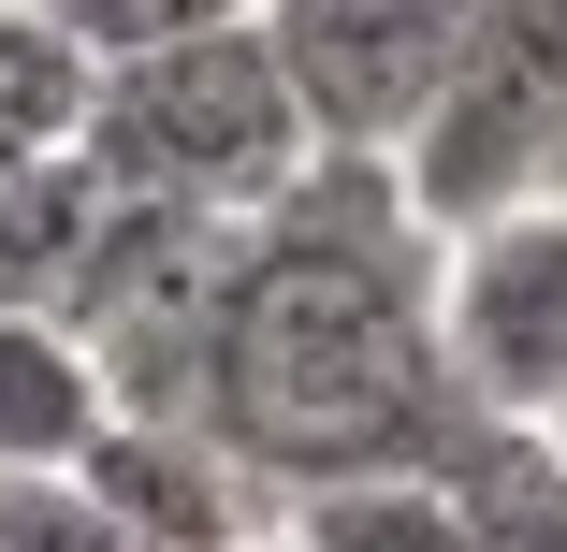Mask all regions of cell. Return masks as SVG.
<instances>
[{"label": "cell", "mask_w": 567, "mask_h": 552, "mask_svg": "<svg viewBox=\"0 0 567 552\" xmlns=\"http://www.w3.org/2000/svg\"><path fill=\"white\" fill-rule=\"evenodd\" d=\"M204 436L262 480V509L334 480H451L481 407L436 350V233L393 160H306L218 233Z\"/></svg>", "instance_id": "1"}, {"label": "cell", "mask_w": 567, "mask_h": 552, "mask_svg": "<svg viewBox=\"0 0 567 552\" xmlns=\"http://www.w3.org/2000/svg\"><path fill=\"white\" fill-rule=\"evenodd\" d=\"M73 160L117 189V204H189V218H262L320 146H306V102L277 73L262 30H204V44H146V59H102L87 87V132Z\"/></svg>", "instance_id": "2"}, {"label": "cell", "mask_w": 567, "mask_h": 552, "mask_svg": "<svg viewBox=\"0 0 567 552\" xmlns=\"http://www.w3.org/2000/svg\"><path fill=\"white\" fill-rule=\"evenodd\" d=\"M553 132H567V0H466V44H451L422 132L393 146V189L422 204V233H466V218L553 189Z\"/></svg>", "instance_id": "3"}, {"label": "cell", "mask_w": 567, "mask_h": 552, "mask_svg": "<svg viewBox=\"0 0 567 552\" xmlns=\"http://www.w3.org/2000/svg\"><path fill=\"white\" fill-rule=\"evenodd\" d=\"M436 350L481 421L567 407V189H524L466 233H436Z\"/></svg>", "instance_id": "4"}, {"label": "cell", "mask_w": 567, "mask_h": 552, "mask_svg": "<svg viewBox=\"0 0 567 552\" xmlns=\"http://www.w3.org/2000/svg\"><path fill=\"white\" fill-rule=\"evenodd\" d=\"M262 44L306 102L320 160H393L466 44V0H262Z\"/></svg>", "instance_id": "5"}, {"label": "cell", "mask_w": 567, "mask_h": 552, "mask_svg": "<svg viewBox=\"0 0 567 552\" xmlns=\"http://www.w3.org/2000/svg\"><path fill=\"white\" fill-rule=\"evenodd\" d=\"M73 480H87L102 509H117L146 552H262V538H277L262 480H248L234 451H218L204 421H102Z\"/></svg>", "instance_id": "6"}, {"label": "cell", "mask_w": 567, "mask_h": 552, "mask_svg": "<svg viewBox=\"0 0 567 552\" xmlns=\"http://www.w3.org/2000/svg\"><path fill=\"white\" fill-rule=\"evenodd\" d=\"M117 421L73 350V320H0V480H59L87 466V436Z\"/></svg>", "instance_id": "7"}, {"label": "cell", "mask_w": 567, "mask_h": 552, "mask_svg": "<svg viewBox=\"0 0 567 552\" xmlns=\"http://www.w3.org/2000/svg\"><path fill=\"white\" fill-rule=\"evenodd\" d=\"M102 218H117V189H102L87 160H30V175H0V320H59L87 248H102Z\"/></svg>", "instance_id": "8"}, {"label": "cell", "mask_w": 567, "mask_h": 552, "mask_svg": "<svg viewBox=\"0 0 567 552\" xmlns=\"http://www.w3.org/2000/svg\"><path fill=\"white\" fill-rule=\"evenodd\" d=\"M436 494H451V523H466V552H567V451L538 421H481Z\"/></svg>", "instance_id": "9"}, {"label": "cell", "mask_w": 567, "mask_h": 552, "mask_svg": "<svg viewBox=\"0 0 567 552\" xmlns=\"http://www.w3.org/2000/svg\"><path fill=\"white\" fill-rule=\"evenodd\" d=\"M87 87H102V59H87L59 15L0 0V175L73 160V132H87Z\"/></svg>", "instance_id": "10"}, {"label": "cell", "mask_w": 567, "mask_h": 552, "mask_svg": "<svg viewBox=\"0 0 567 552\" xmlns=\"http://www.w3.org/2000/svg\"><path fill=\"white\" fill-rule=\"evenodd\" d=\"M277 538H306V552H466V523H451L436 480H334V494H291Z\"/></svg>", "instance_id": "11"}, {"label": "cell", "mask_w": 567, "mask_h": 552, "mask_svg": "<svg viewBox=\"0 0 567 552\" xmlns=\"http://www.w3.org/2000/svg\"><path fill=\"white\" fill-rule=\"evenodd\" d=\"M87 59H146V44H204V30H262V0H30Z\"/></svg>", "instance_id": "12"}, {"label": "cell", "mask_w": 567, "mask_h": 552, "mask_svg": "<svg viewBox=\"0 0 567 552\" xmlns=\"http://www.w3.org/2000/svg\"><path fill=\"white\" fill-rule=\"evenodd\" d=\"M0 552H146V538L59 466V480H0Z\"/></svg>", "instance_id": "13"}, {"label": "cell", "mask_w": 567, "mask_h": 552, "mask_svg": "<svg viewBox=\"0 0 567 552\" xmlns=\"http://www.w3.org/2000/svg\"><path fill=\"white\" fill-rule=\"evenodd\" d=\"M538 436H553V451H567V407H553V421H538Z\"/></svg>", "instance_id": "14"}, {"label": "cell", "mask_w": 567, "mask_h": 552, "mask_svg": "<svg viewBox=\"0 0 567 552\" xmlns=\"http://www.w3.org/2000/svg\"><path fill=\"white\" fill-rule=\"evenodd\" d=\"M553 189H567V132H553Z\"/></svg>", "instance_id": "15"}, {"label": "cell", "mask_w": 567, "mask_h": 552, "mask_svg": "<svg viewBox=\"0 0 567 552\" xmlns=\"http://www.w3.org/2000/svg\"><path fill=\"white\" fill-rule=\"evenodd\" d=\"M262 552H306V538H262Z\"/></svg>", "instance_id": "16"}]
</instances>
